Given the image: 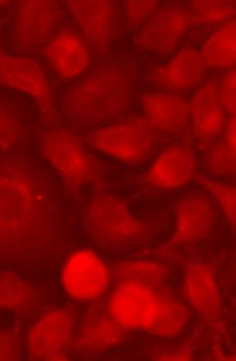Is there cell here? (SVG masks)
Instances as JSON below:
<instances>
[{
    "instance_id": "e0dca14e",
    "label": "cell",
    "mask_w": 236,
    "mask_h": 361,
    "mask_svg": "<svg viewBox=\"0 0 236 361\" xmlns=\"http://www.w3.org/2000/svg\"><path fill=\"white\" fill-rule=\"evenodd\" d=\"M53 70L63 79H74L88 68L89 50L81 37L62 31L53 37L45 49Z\"/></svg>"
},
{
    "instance_id": "d4e9b609",
    "label": "cell",
    "mask_w": 236,
    "mask_h": 361,
    "mask_svg": "<svg viewBox=\"0 0 236 361\" xmlns=\"http://www.w3.org/2000/svg\"><path fill=\"white\" fill-rule=\"evenodd\" d=\"M209 166L218 175L235 174L236 167V119L230 116L226 123L224 137L208 156Z\"/></svg>"
},
{
    "instance_id": "7402d4cb",
    "label": "cell",
    "mask_w": 236,
    "mask_h": 361,
    "mask_svg": "<svg viewBox=\"0 0 236 361\" xmlns=\"http://www.w3.org/2000/svg\"><path fill=\"white\" fill-rule=\"evenodd\" d=\"M205 65L218 70H228L235 65L236 21L224 23L206 42L201 51Z\"/></svg>"
},
{
    "instance_id": "5b68a950",
    "label": "cell",
    "mask_w": 236,
    "mask_h": 361,
    "mask_svg": "<svg viewBox=\"0 0 236 361\" xmlns=\"http://www.w3.org/2000/svg\"><path fill=\"white\" fill-rule=\"evenodd\" d=\"M87 142L116 160L138 164L152 152L155 133L146 119L134 118L91 133Z\"/></svg>"
},
{
    "instance_id": "83f0119b",
    "label": "cell",
    "mask_w": 236,
    "mask_h": 361,
    "mask_svg": "<svg viewBox=\"0 0 236 361\" xmlns=\"http://www.w3.org/2000/svg\"><path fill=\"white\" fill-rule=\"evenodd\" d=\"M23 137V126L13 111L0 103V152L14 149Z\"/></svg>"
},
{
    "instance_id": "ffe728a7",
    "label": "cell",
    "mask_w": 236,
    "mask_h": 361,
    "mask_svg": "<svg viewBox=\"0 0 236 361\" xmlns=\"http://www.w3.org/2000/svg\"><path fill=\"white\" fill-rule=\"evenodd\" d=\"M206 65L201 53L191 47L180 50L155 74V83L170 90H187L200 83Z\"/></svg>"
},
{
    "instance_id": "ac0fdd59",
    "label": "cell",
    "mask_w": 236,
    "mask_h": 361,
    "mask_svg": "<svg viewBox=\"0 0 236 361\" xmlns=\"http://www.w3.org/2000/svg\"><path fill=\"white\" fill-rule=\"evenodd\" d=\"M195 169V158L189 150L184 146H171L156 159L146 179L155 187L175 190L192 179Z\"/></svg>"
},
{
    "instance_id": "d6986e66",
    "label": "cell",
    "mask_w": 236,
    "mask_h": 361,
    "mask_svg": "<svg viewBox=\"0 0 236 361\" xmlns=\"http://www.w3.org/2000/svg\"><path fill=\"white\" fill-rule=\"evenodd\" d=\"M146 121L153 129L179 132L184 128L190 118V104L184 97L169 92L142 95Z\"/></svg>"
},
{
    "instance_id": "cb8c5ba5",
    "label": "cell",
    "mask_w": 236,
    "mask_h": 361,
    "mask_svg": "<svg viewBox=\"0 0 236 361\" xmlns=\"http://www.w3.org/2000/svg\"><path fill=\"white\" fill-rule=\"evenodd\" d=\"M189 319V310L179 300L163 295L160 307L146 331L153 336L171 338L184 330Z\"/></svg>"
},
{
    "instance_id": "ba28073f",
    "label": "cell",
    "mask_w": 236,
    "mask_h": 361,
    "mask_svg": "<svg viewBox=\"0 0 236 361\" xmlns=\"http://www.w3.org/2000/svg\"><path fill=\"white\" fill-rule=\"evenodd\" d=\"M163 294L141 283H118L108 301L107 310L124 330H145L160 307Z\"/></svg>"
},
{
    "instance_id": "4dcf8cb0",
    "label": "cell",
    "mask_w": 236,
    "mask_h": 361,
    "mask_svg": "<svg viewBox=\"0 0 236 361\" xmlns=\"http://www.w3.org/2000/svg\"><path fill=\"white\" fill-rule=\"evenodd\" d=\"M20 355V342L14 333H0V361L18 360Z\"/></svg>"
},
{
    "instance_id": "5bb4252c",
    "label": "cell",
    "mask_w": 236,
    "mask_h": 361,
    "mask_svg": "<svg viewBox=\"0 0 236 361\" xmlns=\"http://www.w3.org/2000/svg\"><path fill=\"white\" fill-rule=\"evenodd\" d=\"M194 21V16L190 11L184 8H168L148 21L140 33L138 42L143 49L150 51H172Z\"/></svg>"
},
{
    "instance_id": "52a82bcc",
    "label": "cell",
    "mask_w": 236,
    "mask_h": 361,
    "mask_svg": "<svg viewBox=\"0 0 236 361\" xmlns=\"http://www.w3.org/2000/svg\"><path fill=\"white\" fill-rule=\"evenodd\" d=\"M111 273L99 255L90 249H78L66 259L61 283L70 298L94 302L105 295L110 286Z\"/></svg>"
},
{
    "instance_id": "9c48e42d",
    "label": "cell",
    "mask_w": 236,
    "mask_h": 361,
    "mask_svg": "<svg viewBox=\"0 0 236 361\" xmlns=\"http://www.w3.org/2000/svg\"><path fill=\"white\" fill-rule=\"evenodd\" d=\"M0 84L33 98L47 116H55L54 98L49 81L36 61L0 49Z\"/></svg>"
},
{
    "instance_id": "4fadbf2b",
    "label": "cell",
    "mask_w": 236,
    "mask_h": 361,
    "mask_svg": "<svg viewBox=\"0 0 236 361\" xmlns=\"http://www.w3.org/2000/svg\"><path fill=\"white\" fill-rule=\"evenodd\" d=\"M185 298L195 312L208 321L216 320L221 314V292L216 273L211 265L196 259L184 270Z\"/></svg>"
},
{
    "instance_id": "f1b7e54d",
    "label": "cell",
    "mask_w": 236,
    "mask_h": 361,
    "mask_svg": "<svg viewBox=\"0 0 236 361\" xmlns=\"http://www.w3.org/2000/svg\"><path fill=\"white\" fill-rule=\"evenodd\" d=\"M158 4L155 0H127L124 2V8L129 20L138 23L155 12Z\"/></svg>"
},
{
    "instance_id": "7a4b0ae2",
    "label": "cell",
    "mask_w": 236,
    "mask_h": 361,
    "mask_svg": "<svg viewBox=\"0 0 236 361\" xmlns=\"http://www.w3.org/2000/svg\"><path fill=\"white\" fill-rule=\"evenodd\" d=\"M129 83L123 71L102 68L90 74L65 95L66 111L81 124L117 118L129 103Z\"/></svg>"
},
{
    "instance_id": "9a60e30c",
    "label": "cell",
    "mask_w": 236,
    "mask_h": 361,
    "mask_svg": "<svg viewBox=\"0 0 236 361\" xmlns=\"http://www.w3.org/2000/svg\"><path fill=\"white\" fill-rule=\"evenodd\" d=\"M224 111L218 81H209L196 92L191 101L190 116L199 140L212 142L224 131L226 126Z\"/></svg>"
},
{
    "instance_id": "f546056e",
    "label": "cell",
    "mask_w": 236,
    "mask_h": 361,
    "mask_svg": "<svg viewBox=\"0 0 236 361\" xmlns=\"http://www.w3.org/2000/svg\"><path fill=\"white\" fill-rule=\"evenodd\" d=\"M220 95L225 110L230 111V115H235L236 111V74L235 71H230L220 83Z\"/></svg>"
},
{
    "instance_id": "8992f818",
    "label": "cell",
    "mask_w": 236,
    "mask_h": 361,
    "mask_svg": "<svg viewBox=\"0 0 236 361\" xmlns=\"http://www.w3.org/2000/svg\"><path fill=\"white\" fill-rule=\"evenodd\" d=\"M76 316L69 309H57L42 315L28 334V353L32 360H68L73 347Z\"/></svg>"
},
{
    "instance_id": "6da1fadb",
    "label": "cell",
    "mask_w": 236,
    "mask_h": 361,
    "mask_svg": "<svg viewBox=\"0 0 236 361\" xmlns=\"http://www.w3.org/2000/svg\"><path fill=\"white\" fill-rule=\"evenodd\" d=\"M54 232V202L38 174L23 161H0V259L42 248Z\"/></svg>"
},
{
    "instance_id": "2e32d148",
    "label": "cell",
    "mask_w": 236,
    "mask_h": 361,
    "mask_svg": "<svg viewBox=\"0 0 236 361\" xmlns=\"http://www.w3.org/2000/svg\"><path fill=\"white\" fill-rule=\"evenodd\" d=\"M214 222V209L203 196H190L177 207L176 230L170 244L189 245L205 238Z\"/></svg>"
},
{
    "instance_id": "30bf717a",
    "label": "cell",
    "mask_w": 236,
    "mask_h": 361,
    "mask_svg": "<svg viewBox=\"0 0 236 361\" xmlns=\"http://www.w3.org/2000/svg\"><path fill=\"white\" fill-rule=\"evenodd\" d=\"M60 18V5L54 0H25L16 7V42L33 49L52 39Z\"/></svg>"
},
{
    "instance_id": "484cf974",
    "label": "cell",
    "mask_w": 236,
    "mask_h": 361,
    "mask_svg": "<svg viewBox=\"0 0 236 361\" xmlns=\"http://www.w3.org/2000/svg\"><path fill=\"white\" fill-rule=\"evenodd\" d=\"M195 21L206 25H217L232 20L235 15V2L229 0H196L192 1Z\"/></svg>"
},
{
    "instance_id": "603a6c76",
    "label": "cell",
    "mask_w": 236,
    "mask_h": 361,
    "mask_svg": "<svg viewBox=\"0 0 236 361\" xmlns=\"http://www.w3.org/2000/svg\"><path fill=\"white\" fill-rule=\"evenodd\" d=\"M111 277L117 283H136L159 288L169 277V269L165 265L152 261H126L112 267Z\"/></svg>"
},
{
    "instance_id": "44dd1931",
    "label": "cell",
    "mask_w": 236,
    "mask_h": 361,
    "mask_svg": "<svg viewBox=\"0 0 236 361\" xmlns=\"http://www.w3.org/2000/svg\"><path fill=\"white\" fill-rule=\"evenodd\" d=\"M39 292L31 283L9 270H0V310L25 314L35 309Z\"/></svg>"
},
{
    "instance_id": "8fae6325",
    "label": "cell",
    "mask_w": 236,
    "mask_h": 361,
    "mask_svg": "<svg viewBox=\"0 0 236 361\" xmlns=\"http://www.w3.org/2000/svg\"><path fill=\"white\" fill-rule=\"evenodd\" d=\"M126 331L113 319L107 307L95 305L84 315L73 348L82 355L100 354L121 344Z\"/></svg>"
},
{
    "instance_id": "3957f363",
    "label": "cell",
    "mask_w": 236,
    "mask_h": 361,
    "mask_svg": "<svg viewBox=\"0 0 236 361\" xmlns=\"http://www.w3.org/2000/svg\"><path fill=\"white\" fill-rule=\"evenodd\" d=\"M85 228L100 243L110 247L138 245L147 238V226L132 214L123 199L102 192L89 202Z\"/></svg>"
},
{
    "instance_id": "4316f807",
    "label": "cell",
    "mask_w": 236,
    "mask_h": 361,
    "mask_svg": "<svg viewBox=\"0 0 236 361\" xmlns=\"http://www.w3.org/2000/svg\"><path fill=\"white\" fill-rule=\"evenodd\" d=\"M199 180L201 185L208 188L209 192L218 202L220 208L224 212L227 221L230 227L235 229L236 223V188L233 185L211 180L208 178L200 177Z\"/></svg>"
},
{
    "instance_id": "1f68e13d",
    "label": "cell",
    "mask_w": 236,
    "mask_h": 361,
    "mask_svg": "<svg viewBox=\"0 0 236 361\" xmlns=\"http://www.w3.org/2000/svg\"><path fill=\"white\" fill-rule=\"evenodd\" d=\"M156 360H191L193 357L191 350L185 347L164 350L163 353L153 355Z\"/></svg>"
},
{
    "instance_id": "277c9868",
    "label": "cell",
    "mask_w": 236,
    "mask_h": 361,
    "mask_svg": "<svg viewBox=\"0 0 236 361\" xmlns=\"http://www.w3.org/2000/svg\"><path fill=\"white\" fill-rule=\"evenodd\" d=\"M42 157L70 188L91 184L100 176V166L78 135L69 130L47 133L42 139Z\"/></svg>"
},
{
    "instance_id": "7c38bea8",
    "label": "cell",
    "mask_w": 236,
    "mask_h": 361,
    "mask_svg": "<svg viewBox=\"0 0 236 361\" xmlns=\"http://www.w3.org/2000/svg\"><path fill=\"white\" fill-rule=\"evenodd\" d=\"M82 35L95 50L105 51L112 37L115 5L110 0L66 2Z\"/></svg>"
},
{
    "instance_id": "d6a6232c",
    "label": "cell",
    "mask_w": 236,
    "mask_h": 361,
    "mask_svg": "<svg viewBox=\"0 0 236 361\" xmlns=\"http://www.w3.org/2000/svg\"><path fill=\"white\" fill-rule=\"evenodd\" d=\"M8 4L7 1H0V6H1V5H4V4Z\"/></svg>"
}]
</instances>
